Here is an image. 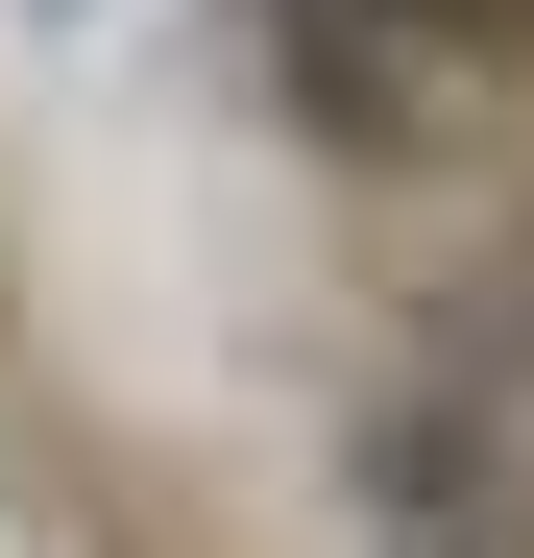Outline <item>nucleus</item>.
<instances>
[{"label": "nucleus", "mask_w": 534, "mask_h": 558, "mask_svg": "<svg viewBox=\"0 0 534 558\" xmlns=\"http://www.w3.org/2000/svg\"><path fill=\"white\" fill-rule=\"evenodd\" d=\"M365 25H413V49H534V0H365Z\"/></svg>", "instance_id": "obj_1"}]
</instances>
